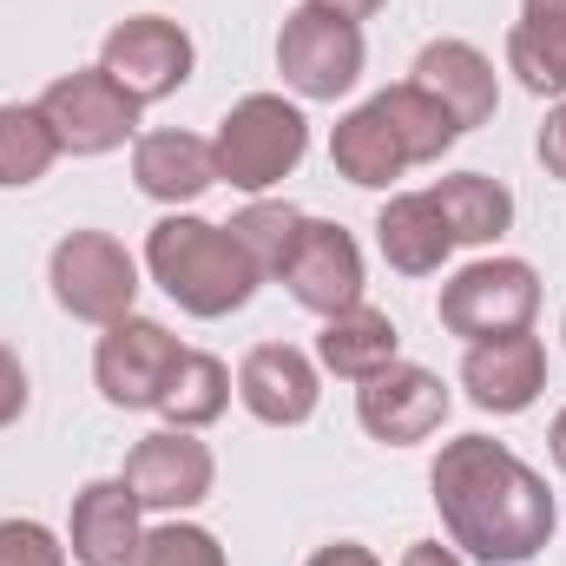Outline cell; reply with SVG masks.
<instances>
[{"label": "cell", "mask_w": 566, "mask_h": 566, "mask_svg": "<svg viewBox=\"0 0 566 566\" xmlns=\"http://www.w3.org/2000/svg\"><path fill=\"white\" fill-rule=\"evenodd\" d=\"M428 501L448 527V547H461L481 566H527L554 547V527H560L554 488L494 434L441 441L428 468Z\"/></svg>", "instance_id": "obj_1"}, {"label": "cell", "mask_w": 566, "mask_h": 566, "mask_svg": "<svg viewBox=\"0 0 566 566\" xmlns=\"http://www.w3.org/2000/svg\"><path fill=\"white\" fill-rule=\"evenodd\" d=\"M145 271L185 316H205V323L244 310L264 283L244 244L231 238V224H211L198 211H165L145 231Z\"/></svg>", "instance_id": "obj_2"}, {"label": "cell", "mask_w": 566, "mask_h": 566, "mask_svg": "<svg viewBox=\"0 0 566 566\" xmlns=\"http://www.w3.org/2000/svg\"><path fill=\"white\" fill-rule=\"evenodd\" d=\"M310 151V119L303 106H290L283 93H244L224 119H218V139H211V158H218V185L231 191H277L283 178L303 165Z\"/></svg>", "instance_id": "obj_3"}, {"label": "cell", "mask_w": 566, "mask_h": 566, "mask_svg": "<svg viewBox=\"0 0 566 566\" xmlns=\"http://www.w3.org/2000/svg\"><path fill=\"white\" fill-rule=\"evenodd\" d=\"M441 329L461 343H494V336H521L541 316V271L527 258H481L461 264L454 277L441 283L434 303Z\"/></svg>", "instance_id": "obj_4"}, {"label": "cell", "mask_w": 566, "mask_h": 566, "mask_svg": "<svg viewBox=\"0 0 566 566\" xmlns=\"http://www.w3.org/2000/svg\"><path fill=\"white\" fill-rule=\"evenodd\" d=\"M53 303L80 323H119L139 303V258L113 238V231H66L46 258Z\"/></svg>", "instance_id": "obj_5"}, {"label": "cell", "mask_w": 566, "mask_h": 566, "mask_svg": "<svg viewBox=\"0 0 566 566\" xmlns=\"http://www.w3.org/2000/svg\"><path fill=\"white\" fill-rule=\"evenodd\" d=\"M33 106H40V119L53 126L60 151H73V158H106V151H119L126 139H139V113H145L106 66H73V73H60Z\"/></svg>", "instance_id": "obj_6"}, {"label": "cell", "mask_w": 566, "mask_h": 566, "mask_svg": "<svg viewBox=\"0 0 566 566\" xmlns=\"http://www.w3.org/2000/svg\"><path fill=\"white\" fill-rule=\"evenodd\" d=\"M369 66V46H363V27L343 20V13H323V7H296L277 33V73L296 99H343L356 93Z\"/></svg>", "instance_id": "obj_7"}, {"label": "cell", "mask_w": 566, "mask_h": 566, "mask_svg": "<svg viewBox=\"0 0 566 566\" xmlns=\"http://www.w3.org/2000/svg\"><path fill=\"white\" fill-rule=\"evenodd\" d=\"M99 66H106L139 106H158V99H171V93L191 80L198 46H191V33H185L178 20H165V13H133V20H119V27L99 40Z\"/></svg>", "instance_id": "obj_8"}, {"label": "cell", "mask_w": 566, "mask_h": 566, "mask_svg": "<svg viewBox=\"0 0 566 566\" xmlns=\"http://www.w3.org/2000/svg\"><path fill=\"white\" fill-rule=\"evenodd\" d=\"M178 356H185V343L165 323H151V316L133 310V316L106 323V336L93 349V382H99V396L113 409H158Z\"/></svg>", "instance_id": "obj_9"}, {"label": "cell", "mask_w": 566, "mask_h": 566, "mask_svg": "<svg viewBox=\"0 0 566 566\" xmlns=\"http://www.w3.org/2000/svg\"><path fill=\"white\" fill-rule=\"evenodd\" d=\"M277 283L310 316H336V310L363 303V244L329 218H303L277 264Z\"/></svg>", "instance_id": "obj_10"}, {"label": "cell", "mask_w": 566, "mask_h": 566, "mask_svg": "<svg viewBox=\"0 0 566 566\" xmlns=\"http://www.w3.org/2000/svg\"><path fill=\"white\" fill-rule=\"evenodd\" d=\"M119 481L133 488V501H139L145 514H165V521H171V514H191V507L211 494L218 461H211V448H205L191 428H158V434L133 441Z\"/></svg>", "instance_id": "obj_11"}, {"label": "cell", "mask_w": 566, "mask_h": 566, "mask_svg": "<svg viewBox=\"0 0 566 566\" xmlns=\"http://www.w3.org/2000/svg\"><path fill=\"white\" fill-rule=\"evenodd\" d=\"M356 422L382 448H416V441H428L434 428L448 422V389H441L434 369L396 356L389 369H376L369 382H356Z\"/></svg>", "instance_id": "obj_12"}, {"label": "cell", "mask_w": 566, "mask_h": 566, "mask_svg": "<svg viewBox=\"0 0 566 566\" xmlns=\"http://www.w3.org/2000/svg\"><path fill=\"white\" fill-rule=\"evenodd\" d=\"M461 389L481 416H527L547 389V343L534 329L521 336H494V343H468L461 356Z\"/></svg>", "instance_id": "obj_13"}, {"label": "cell", "mask_w": 566, "mask_h": 566, "mask_svg": "<svg viewBox=\"0 0 566 566\" xmlns=\"http://www.w3.org/2000/svg\"><path fill=\"white\" fill-rule=\"evenodd\" d=\"M238 402L264 428H303L323 402V369L296 343H258L238 363Z\"/></svg>", "instance_id": "obj_14"}, {"label": "cell", "mask_w": 566, "mask_h": 566, "mask_svg": "<svg viewBox=\"0 0 566 566\" xmlns=\"http://www.w3.org/2000/svg\"><path fill=\"white\" fill-rule=\"evenodd\" d=\"M416 86L434 93L448 106V119L461 133L488 126L494 106H501V80H494V60L474 46V40H428L416 53Z\"/></svg>", "instance_id": "obj_15"}, {"label": "cell", "mask_w": 566, "mask_h": 566, "mask_svg": "<svg viewBox=\"0 0 566 566\" xmlns=\"http://www.w3.org/2000/svg\"><path fill=\"white\" fill-rule=\"evenodd\" d=\"M145 507L133 501V488L113 474V481H86L73 494V514H66V554L80 566H126L139 547Z\"/></svg>", "instance_id": "obj_16"}, {"label": "cell", "mask_w": 566, "mask_h": 566, "mask_svg": "<svg viewBox=\"0 0 566 566\" xmlns=\"http://www.w3.org/2000/svg\"><path fill=\"white\" fill-rule=\"evenodd\" d=\"M133 178H139L145 198L185 211V205H198V198L218 185L211 139H198V133H171V126H165V133H139V139H133Z\"/></svg>", "instance_id": "obj_17"}, {"label": "cell", "mask_w": 566, "mask_h": 566, "mask_svg": "<svg viewBox=\"0 0 566 566\" xmlns=\"http://www.w3.org/2000/svg\"><path fill=\"white\" fill-rule=\"evenodd\" d=\"M402 356V329L389 310L376 303H349L336 316H323V336H316V369L343 376V382H369L376 369H389Z\"/></svg>", "instance_id": "obj_18"}, {"label": "cell", "mask_w": 566, "mask_h": 566, "mask_svg": "<svg viewBox=\"0 0 566 566\" xmlns=\"http://www.w3.org/2000/svg\"><path fill=\"white\" fill-rule=\"evenodd\" d=\"M376 251L402 277H434L454 258V238H448V224H441V211H434L428 191H396L376 211Z\"/></svg>", "instance_id": "obj_19"}, {"label": "cell", "mask_w": 566, "mask_h": 566, "mask_svg": "<svg viewBox=\"0 0 566 566\" xmlns=\"http://www.w3.org/2000/svg\"><path fill=\"white\" fill-rule=\"evenodd\" d=\"M428 198L454 244H501L514 231V191L488 171H448L428 185Z\"/></svg>", "instance_id": "obj_20"}, {"label": "cell", "mask_w": 566, "mask_h": 566, "mask_svg": "<svg viewBox=\"0 0 566 566\" xmlns=\"http://www.w3.org/2000/svg\"><path fill=\"white\" fill-rule=\"evenodd\" d=\"M329 165H336L349 185H363V191H389V185L409 171V151H402V139L389 133V119H382L376 106H356V113H343L336 133H329Z\"/></svg>", "instance_id": "obj_21"}, {"label": "cell", "mask_w": 566, "mask_h": 566, "mask_svg": "<svg viewBox=\"0 0 566 566\" xmlns=\"http://www.w3.org/2000/svg\"><path fill=\"white\" fill-rule=\"evenodd\" d=\"M231 409V369L211 356V349H185L178 356V369H171V382H165V396H158V416L165 428H211L218 416Z\"/></svg>", "instance_id": "obj_22"}, {"label": "cell", "mask_w": 566, "mask_h": 566, "mask_svg": "<svg viewBox=\"0 0 566 566\" xmlns=\"http://www.w3.org/2000/svg\"><path fill=\"white\" fill-rule=\"evenodd\" d=\"M382 119H389V133L402 139V151H409V165H434L448 145L461 139V126L448 119V106L434 99V93H422L416 80H402V86H389V93H376L369 99Z\"/></svg>", "instance_id": "obj_23"}, {"label": "cell", "mask_w": 566, "mask_h": 566, "mask_svg": "<svg viewBox=\"0 0 566 566\" xmlns=\"http://www.w3.org/2000/svg\"><path fill=\"white\" fill-rule=\"evenodd\" d=\"M507 73L534 99H566V27L560 20H514L507 27Z\"/></svg>", "instance_id": "obj_24"}, {"label": "cell", "mask_w": 566, "mask_h": 566, "mask_svg": "<svg viewBox=\"0 0 566 566\" xmlns=\"http://www.w3.org/2000/svg\"><path fill=\"white\" fill-rule=\"evenodd\" d=\"M60 139L40 119V106H0V191H27L53 171Z\"/></svg>", "instance_id": "obj_25"}, {"label": "cell", "mask_w": 566, "mask_h": 566, "mask_svg": "<svg viewBox=\"0 0 566 566\" xmlns=\"http://www.w3.org/2000/svg\"><path fill=\"white\" fill-rule=\"evenodd\" d=\"M296 224H303V211L283 205V198H251V205L231 218V238L244 244V258L258 264V277L264 283L277 277L283 251H290V238H296Z\"/></svg>", "instance_id": "obj_26"}, {"label": "cell", "mask_w": 566, "mask_h": 566, "mask_svg": "<svg viewBox=\"0 0 566 566\" xmlns=\"http://www.w3.org/2000/svg\"><path fill=\"white\" fill-rule=\"evenodd\" d=\"M126 566H231V560H224V547H218V534H211V527H198V521H178V514H171V521L145 527Z\"/></svg>", "instance_id": "obj_27"}, {"label": "cell", "mask_w": 566, "mask_h": 566, "mask_svg": "<svg viewBox=\"0 0 566 566\" xmlns=\"http://www.w3.org/2000/svg\"><path fill=\"white\" fill-rule=\"evenodd\" d=\"M0 566H66V541L40 521H0Z\"/></svg>", "instance_id": "obj_28"}, {"label": "cell", "mask_w": 566, "mask_h": 566, "mask_svg": "<svg viewBox=\"0 0 566 566\" xmlns=\"http://www.w3.org/2000/svg\"><path fill=\"white\" fill-rule=\"evenodd\" d=\"M27 396H33V389H27V363L0 343V428H13L27 416Z\"/></svg>", "instance_id": "obj_29"}, {"label": "cell", "mask_w": 566, "mask_h": 566, "mask_svg": "<svg viewBox=\"0 0 566 566\" xmlns=\"http://www.w3.org/2000/svg\"><path fill=\"white\" fill-rule=\"evenodd\" d=\"M534 151H541L547 178H560V185H566V99H554V106H547V126H541Z\"/></svg>", "instance_id": "obj_30"}, {"label": "cell", "mask_w": 566, "mask_h": 566, "mask_svg": "<svg viewBox=\"0 0 566 566\" xmlns=\"http://www.w3.org/2000/svg\"><path fill=\"white\" fill-rule=\"evenodd\" d=\"M303 566H382V560H376L363 541H329V547H316Z\"/></svg>", "instance_id": "obj_31"}, {"label": "cell", "mask_w": 566, "mask_h": 566, "mask_svg": "<svg viewBox=\"0 0 566 566\" xmlns=\"http://www.w3.org/2000/svg\"><path fill=\"white\" fill-rule=\"evenodd\" d=\"M402 566H461V554L441 547V541H409L402 547Z\"/></svg>", "instance_id": "obj_32"}, {"label": "cell", "mask_w": 566, "mask_h": 566, "mask_svg": "<svg viewBox=\"0 0 566 566\" xmlns=\"http://www.w3.org/2000/svg\"><path fill=\"white\" fill-rule=\"evenodd\" d=\"M303 7H323V13H343V20H356V27H363V20H369V13H382L389 0H303Z\"/></svg>", "instance_id": "obj_33"}, {"label": "cell", "mask_w": 566, "mask_h": 566, "mask_svg": "<svg viewBox=\"0 0 566 566\" xmlns=\"http://www.w3.org/2000/svg\"><path fill=\"white\" fill-rule=\"evenodd\" d=\"M547 454H554V468L566 474V409L554 416V428H547Z\"/></svg>", "instance_id": "obj_34"}, {"label": "cell", "mask_w": 566, "mask_h": 566, "mask_svg": "<svg viewBox=\"0 0 566 566\" xmlns=\"http://www.w3.org/2000/svg\"><path fill=\"white\" fill-rule=\"evenodd\" d=\"M527 7V20H560L566 27V0H521Z\"/></svg>", "instance_id": "obj_35"}, {"label": "cell", "mask_w": 566, "mask_h": 566, "mask_svg": "<svg viewBox=\"0 0 566 566\" xmlns=\"http://www.w3.org/2000/svg\"><path fill=\"white\" fill-rule=\"evenodd\" d=\"M560 336H566V316H560Z\"/></svg>", "instance_id": "obj_36"}]
</instances>
